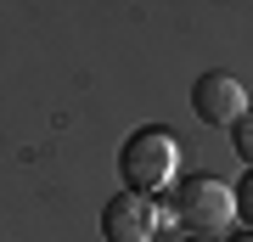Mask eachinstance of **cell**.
Instances as JSON below:
<instances>
[{"mask_svg":"<svg viewBox=\"0 0 253 242\" xmlns=\"http://www.w3.org/2000/svg\"><path fill=\"white\" fill-rule=\"evenodd\" d=\"M163 220H180L186 231H197V237H225L236 225L231 186L225 180H208V175H191V180L174 186V203L163 208Z\"/></svg>","mask_w":253,"mask_h":242,"instance_id":"1","label":"cell"},{"mask_svg":"<svg viewBox=\"0 0 253 242\" xmlns=\"http://www.w3.org/2000/svg\"><path fill=\"white\" fill-rule=\"evenodd\" d=\"M174 169H180V146L163 130H135L124 146H118V175H124V192H141L152 197L158 186H169Z\"/></svg>","mask_w":253,"mask_h":242,"instance_id":"2","label":"cell"},{"mask_svg":"<svg viewBox=\"0 0 253 242\" xmlns=\"http://www.w3.org/2000/svg\"><path fill=\"white\" fill-rule=\"evenodd\" d=\"M191 113H197V124H208V130H231L236 118L248 113V90H242V79H231L225 68L203 73V79L191 85Z\"/></svg>","mask_w":253,"mask_h":242,"instance_id":"3","label":"cell"},{"mask_svg":"<svg viewBox=\"0 0 253 242\" xmlns=\"http://www.w3.org/2000/svg\"><path fill=\"white\" fill-rule=\"evenodd\" d=\"M163 220V208L152 197H141V192H118V197L101 208V237L107 242H152Z\"/></svg>","mask_w":253,"mask_h":242,"instance_id":"4","label":"cell"},{"mask_svg":"<svg viewBox=\"0 0 253 242\" xmlns=\"http://www.w3.org/2000/svg\"><path fill=\"white\" fill-rule=\"evenodd\" d=\"M231 141H236V158L253 163V113H242V118L231 124Z\"/></svg>","mask_w":253,"mask_h":242,"instance_id":"5","label":"cell"},{"mask_svg":"<svg viewBox=\"0 0 253 242\" xmlns=\"http://www.w3.org/2000/svg\"><path fill=\"white\" fill-rule=\"evenodd\" d=\"M231 203H236V220L253 225V175L242 180V186H231Z\"/></svg>","mask_w":253,"mask_h":242,"instance_id":"6","label":"cell"},{"mask_svg":"<svg viewBox=\"0 0 253 242\" xmlns=\"http://www.w3.org/2000/svg\"><path fill=\"white\" fill-rule=\"evenodd\" d=\"M191 242H214V237H191Z\"/></svg>","mask_w":253,"mask_h":242,"instance_id":"7","label":"cell"},{"mask_svg":"<svg viewBox=\"0 0 253 242\" xmlns=\"http://www.w3.org/2000/svg\"><path fill=\"white\" fill-rule=\"evenodd\" d=\"M248 242H253V237H248Z\"/></svg>","mask_w":253,"mask_h":242,"instance_id":"8","label":"cell"}]
</instances>
